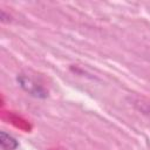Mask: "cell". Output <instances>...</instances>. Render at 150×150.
Segmentation results:
<instances>
[{
	"mask_svg": "<svg viewBox=\"0 0 150 150\" xmlns=\"http://www.w3.org/2000/svg\"><path fill=\"white\" fill-rule=\"evenodd\" d=\"M15 81L18 86L29 96L38 98V100H46L48 97V90L39 82H36L34 79L26 74H18L15 77Z\"/></svg>",
	"mask_w": 150,
	"mask_h": 150,
	"instance_id": "6da1fadb",
	"label": "cell"
},
{
	"mask_svg": "<svg viewBox=\"0 0 150 150\" xmlns=\"http://www.w3.org/2000/svg\"><path fill=\"white\" fill-rule=\"evenodd\" d=\"M11 19H12V16H11L9 14H7L4 9L0 11V21H1L2 23H9V22L12 21Z\"/></svg>",
	"mask_w": 150,
	"mask_h": 150,
	"instance_id": "3957f363",
	"label": "cell"
},
{
	"mask_svg": "<svg viewBox=\"0 0 150 150\" xmlns=\"http://www.w3.org/2000/svg\"><path fill=\"white\" fill-rule=\"evenodd\" d=\"M0 145L2 150H16L20 146L19 141L5 130L0 131Z\"/></svg>",
	"mask_w": 150,
	"mask_h": 150,
	"instance_id": "7a4b0ae2",
	"label": "cell"
}]
</instances>
